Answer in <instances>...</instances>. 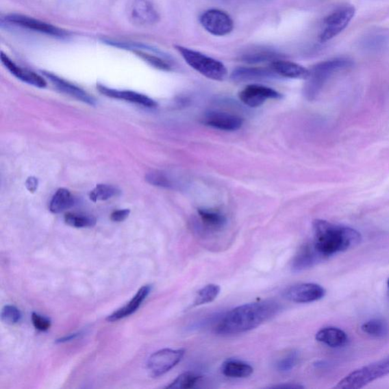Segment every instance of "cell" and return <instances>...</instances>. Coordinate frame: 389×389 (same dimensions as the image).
Masks as SVG:
<instances>
[{"label": "cell", "instance_id": "obj_1", "mask_svg": "<svg viewBox=\"0 0 389 389\" xmlns=\"http://www.w3.org/2000/svg\"><path fill=\"white\" fill-rule=\"evenodd\" d=\"M279 305L273 301H263L239 305L221 318L216 331L220 335L241 334L259 327L277 314Z\"/></svg>", "mask_w": 389, "mask_h": 389}, {"label": "cell", "instance_id": "obj_2", "mask_svg": "<svg viewBox=\"0 0 389 389\" xmlns=\"http://www.w3.org/2000/svg\"><path fill=\"white\" fill-rule=\"evenodd\" d=\"M314 245L325 259L355 247L361 242L360 234L354 229L331 223L327 221L314 222Z\"/></svg>", "mask_w": 389, "mask_h": 389}, {"label": "cell", "instance_id": "obj_3", "mask_svg": "<svg viewBox=\"0 0 389 389\" xmlns=\"http://www.w3.org/2000/svg\"><path fill=\"white\" fill-rule=\"evenodd\" d=\"M352 65L349 60L338 58L319 62L310 71V75L304 88V95L308 100H314L321 92L326 81L333 74Z\"/></svg>", "mask_w": 389, "mask_h": 389}, {"label": "cell", "instance_id": "obj_4", "mask_svg": "<svg viewBox=\"0 0 389 389\" xmlns=\"http://www.w3.org/2000/svg\"><path fill=\"white\" fill-rule=\"evenodd\" d=\"M175 47L186 64L205 77L214 81H223L226 78L227 68L219 60L188 47L180 45Z\"/></svg>", "mask_w": 389, "mask_h": 389}, {"label": "cell", "instance_id": "obj_5", "mask_svg": "<svg viewBox=\"0 0 389 389\" xmlns=\"http://www.w3.org/2000/svg\"><path fill=\"white\" fill-rule=\"evenodd\" d=\"M388 375H389V356L353 371L340 380L334 388H361Z\"/></svg>", "mask_w": 389, "mask_h": 389}, {"label": "cell", "instance_id": "obj_6", "mask_svg": "<svg viewBox=\"0 0 389 389\" xmlns=\"http://www.w3.org/2000/svg\"><path fill=\"white\" fill-rule=\"evenodd\" d=\"M355 12L353 6L346 5L339 7L326 17L324 20V29L318 37L321 42H327L344 30L355 15Z\"/></svg>", "mask_w": 389, "mask_h": 389}, {"label": "cell", "instance_id": "obj_7", "mask_svg": "<svg viewBox=\"0 0 389 389\" xmlns=\"http://www.w3.org/2000/svg\"><path fill=\"white\" fill-rule=\"evenodd\" d=\"M185 351L183 349H162L153 354L149 358L148 370L153 377H159L169 372L183 359Z\"/></svg>", "mask_w": 389, "mask_h": 389}, {"label": "cell", "instance_id": "obj_8", "mask_svg": "<svg viewBox=\"0 0 389 389\" xmlns=\"http://www.w3.org/2000/svg\"><path fill=\"white\" fill-rule=\"evenodd\" d=\"M201 25L214 36H225L234 29V22L230 16L224 11L210 10L200 17Z\"/></svg>", "mask_w": 389, "mask_h": 389}, {"label": "cell", "instance_id": "obj_9", "mask_svg": "<svg viewBox=\"0 0 389 389\" xmlns=\"http://www.w3.org/2000/svg\"><path fill=\"white\" fill-rule=\"evenodd\" d=\"M325 295V290L317 284L305 283L297 284L284 292L288 300L297 303H308L321 300Z\"/></svg>", "mask_w": 389, "mask_h": 389}, {"label": "cell", "instance_id": "obj_10", "mask_svg": "<svg viewBox=\"0 0 389 389\" xmlns=\"http://www.w3.org/2000/svg\"><path fill=\"white\" fill-rule=\"evenodd\" d=\"M282 95L275 90L260 85H249L239 93L240 100L250 108H258L270 99H281Z\"/></svg>", "mask_w": 389, "mask_h": 389}, {"label": "cell", "instance_id": "obj_11", "mask_svg": "<svg viewBox=\"0 0 389 389\" xmlns=\"http://www.w3.org/2000/svg\"><path fill=\"white\" fill-rule=\"evenodd\" d=\"M7 22L15 24L25 29L34 30L49 36L64 37L66 33L59 27L48 24L41 21L18 14H12L5 18Z\"/></svg>", "mask_w": 389, "mask_h": 389}, {"label": "cell", "instance_id": "obj_12", "mask_svg": "<svg viewBox=\"0 0 389 389\" xmlns=\"http://www.w3.org/2000/svg\"><path fill=\"white\" fill-rule=\"evenodd\" d=\"M130 17L134 23L140 25L155 24L159 15L149 0H134L130 7Z\"/></svg>", "mask_w": 389, "mask_h": 389}, {"label": "cell", "instance_id": "obj_13", "mask_svg": "<svg viewBox=\"0 0 389 389\" xmlns=\"http://www.w3.org/2000/svg\"><path fill=\"white\" fill-rule=\"evenodd\" d=\"M203 122L207 126L220 130L236 131L242 127L243 120L238 115L212 111L206 114Z\"/></svg>", "mask_w": 389, "mask_h": 389}, {"label": "cell", "instance_id": "obj_14", "mask_svg": "<svg viewBox=\"0 0 389 389\" xmlns=\"http://www.w3.org/2000/svg\"><path fill=\"white\" fill-rule=\"evenodd\" d=\"M97 90L103 95L111 99L124 100L130 103L138 104L146 108H156L158 103L149 97L133 91H119L102 85H97Z\"/></svg>", "mask_w": 389, "mask_h": 389}, {"label": "cell", "instance_id": "obj_15", "mask_svg": "<svg viewBox=\"0 0 389 389\" xmlns=\"http://www.w3.org/2000/svg\"><path fill=\"white\" fill-rule=\"evenodd\" d=\"M1 60L5 68L19 80L40 88L47 86V81L43 77L36 73L21 68L3 52L1 53Z\"/></svg>", "mask_w": 389, "mask_h": 389}, {"label": "cell", "instance_id": "obj_16", "mask_svg": "<svg viewBox=\"0 0 389 389\" xmlns=\"http://www.w3.org/2000/svg\"><path fill=\"white\" fill-rule=\"evenodd\" d=\"M43 74L47 79L52 81L53 84L57 87L60 92L75 97V99L89 104V105H95L96 101L94 97L85 92L84 90L51 73L44 72Z\"/></svg>", "mask_w": 389, "mask_h": 389}, {"label": "cell", "instance_id": "obj_17", "mask_svg": "<svg viewBox=\"0 0 389 389\" xmlns=\"http://www.w3.org/2000/svg\"><path fill=\"white\" fill-rule=\"evenodd\" d=\"M270 68L277 75L284 78L308 79L310 71L294 62L277 60L271 62Z\"/></svg>", "mask_w": 389, "mask_h": 389}, {"label": "cell", "instance_id": "obj_18", "mask_svg": "<svg viewBox=\"0 0 389 389\" xmlns=\"http://www.w3.org/2000/svg\"><path fill=\"white\" fill-rule=\"evenodd\" d=\"M281 58L282 55L274 49L261 46L247 48L240 55V60L249 64L272 62Z\"/></svg>", "mask_w": 389, "mask_h": 389}, {"label": "cell", "instance_id": "obj_19", "mask_svg": "<svg viewBox=\"0 0 389 389\" xmlns=\"http://www.w3.org/2000/svg\"><path fill=\"white\" fill-rule=\"evenodd\" d=\"M325 260L315 248L314 243H307L303 245L294 257L293 269L296 272L305 270L314 266L318 262Z\"/></svg>", "mask_w": 389, "mask_h": 389}, {"label": "cell", "instance_id": "obj_20", "mask_svg": "<svg viewBox=\"0 0 389 389\" xmlns=\"http://www.w3.org/2000/svg\"><path fill=\"white\" fill-rule=\"evenodd\" d=\"M151 290V286H145L142 287L135 297L123 308L115 311L112 314L107 318V321L114 323L121 321V319L128 317L140 308L142 303L145 299L148 297Z\"/></svg>", "mask_w": 389, "mask_h": 389}, {"label": "cell", "instance_id": "obj_21", "mask_svg": "<svg viewBox=\"0 0 389 389\" xmlns=\"http://www.w3.org/2000/svg\"><path fill=\"white\" fill-rule=\"evenodd\" d=\"M272 68L240 67L234 69L231 77L235 81H261L275 78Z\"/></svg>", "mask_w": 389, "mask_h": 389}, {"label": "cell", "instance_id": "obj_22", "mask_svg": "<svg viewBox=\"0 0 389 389\" xmlns=\"http://www.w3.org/2000/svg\"><path fill=\"white\" fill-rule=\"evenodd\" d=\"M318 342L331 347L344 346L349 340L346 333L338 328L326 327L319 330L316 335Z\"/></svg>", "mask_w": 389, "mask_h": 389}, {"label": "cell", "instance_id": "obj_23", "mask_svg": "<svg viewBox=\"0 0 389 389\" xmlns=\"http://www.w3.org/2000/svg\"><path fill=\"white\" fill-rule=\"evenodd\" d=\"M221 372L230 378H247L253 373V368L241 360H227L222 364Z\"/></svg>", "mask_w": 389, "mask_h": 389}, {"label": "cell", "instance_id": "obj_24", "mask_svg": "<svg viewBox=\"0 0 389 389\" xmlns=\"http://www.w3.org/2000/svg\"><path fill=\"white\" fill-rule=\"evenodd\" d=\"M198 214L201 223L210 230L219 231L226 225V217L219 211L203 208L199 210Z\"/></svg>", "mask_w": 389, "mask_h": 389}, {"label": "cell", "instance_id": "obj_25", "mask_svg": "<svg viewBox=\"0 0 389 389\" xmlns=\"http://www.w3.org/2000/svg\"><path fill=\"white\" fill-rule=\"evenodd\" d=\"M74 205V198L71 191L59 189L53 197L50 203V211L59 214L71 208Z\"/></svg>", "mask_w": 389, "mask_h": 389}, {"label": "cell", "instance_id": "obj_26", "mask_svg": "<svg viewBox=\"0 0 389 389\" xmlns=\"http://www.w3.org/2000/svg\"><path fill=\"white\" fill-rule=\"evenodd\" d=\"M220 292L221 288L217 284H208L198 291L193 303L194 307L212 303L218 297Z\"/></svg>", "mask_w": 389, "mask_h": 389}, {"label": "cell", "instance_id": "obj_27", "mask_svg": "<svg viewBox=\"0 0 389 389\" xmlns=\"http://www.w3.org/2000/svg\"><path fill=\"white\" fill-rule=\"evenodd\" d=\"M66 223L71 227L76 228L92 227L96 225L97 220L92 215L68 213L65 215Z\"/></svg>", "mask_w": 389, "mask_h": 389}, {"label": "cell", "instance_id": "obj_28", "mask_svg": "<svg viewBox=\"0 0 389 389\" xmlns=\"http://www.w3.org/2000/svg\"><path fill=\"white\" fill-rule=\"evenodd\" d=\"M363 331L375 338H384L387 335L388 326L383 319L373 318L363 324Z\"/></svg>", "mask_w": 389, "mask_h": 389}, {"label": "cell", "instance_id": "obj_29", "mask_svg": "<svg viewBox=\"0 0 389 389\" xmlns=\"http://www.w3.org/2000/svg\"><path fill=\"white\" fill-rule=\"evenodd\" d=\"M119 193L120 190L113 186L99 184L90 192L89 197L94 203H97L99 201H106L116 197Z\"/></svg>", "mask_w": 389, "mask_h": 389}, {"label": "cell", "instance_id": "obj_30", "mask_svg": "<svg viewBox=\"0 0 389 389\" xmlns=\"http://www.w3.org/2000/svg\"><path fill=\"white\" fill-rule=\"evenodd\" d=\"M201 377L199 375L192 373L186 372L179 376L175 381H173L168 388L175 389H189L196 386Z\"/></svg>", "mask_w": 389, "mask_h": 389}, {"label": "cell", "instance_id": "obj_31", "mask_svg": "<svg viewBox=\"0 0 389 389\" xmlns=\"http://www.w3.org/2000/svg\"><path fill=\"white\" fill-rule=\"evenodd\" d=\"M299 353L292 351L280 358L276 364L277 370L281 373H288L293 370L298 363Z\"/></svg>", "mask_w": 389, "mask_h": 389}, {"label": "cell", "instance_id": "obj_32", "mask_svg": "<svg viewBox=\"0 0 389 389\" xmlns=\"http://www.w3.org/2000/svg\"><path fill=\"white\" fill-rule=\"evenodd\" d=\"M135 53L138 55V57L147 62L148 64L152 66L161 69V71H171V66L170 65L169 62L166 60L141 51H135Z\"/></svg>", "mask_w": 389, "mask_h": 389}, {"label": "cell", "instance_id": "obj_33", "mask_svg": "<svg viewBox=\"0 0 389 389\" xmlns=\"http://www.w3.org/2000/svg\"><path fill=\"white\" fill-rule=\"evenodd\" d=\"M146 181L155 186L163 187V188H171L172 183L164 173L155 171L149 173L145 176Z\"/></svg>", "mask_w": 389, "mask_h": 389}, {"label": "cell", "instance_id": "obj_34", "mask_svg": "<svg viewBox=\"0 0 389 389\" xmlns=\"http://www.w3.org/2000/svg\"><path fill=\"white\" fill-rule=\"evenodd\" d=\"M22 318V314L18 308L14 305H7L1 312L2 321L6 324L14 325L18 323Z\"/></svg>", "mask_w": 389, "mask_h": 389}, {"label": "cell", "instance_id": "obj_35", "mask_svg": "<svg viewBox=\"0 0 389 389\" xmlns=\"http://www.w3.org/2000/svg\"><path fill=\"white\" fill-rule=\"evenodd\" d=\"M32 321L34 327L39 331H45L51 328V323L50 319L42 316H40L39 314H36V312H33L32 315Z\"/></svg>", "mask_w": 389, "mask_h": 389}, {"label": "cell", "instance_id": "obj_36", "mask_svg": "<svg viewBox=\"0 0 389 389\" xmlns=\"http://www.w3.org/2000/svg\"><path fill=\"white\" fill-rule=\"evenodd\" d=\"M129 210H116L111 214L110 219L114 222H122L129 217Z\"/></svg>", "mask_w": 389, "mask_h": 389}, {"label": "cell", "instance_id": "obj_37", "mask_svg": "<svg viewBox=\"0 0 389 389\" xmlns=\"http://www.w3.org/2000/svg\"><path fill=\"white\" fill-rule=\"evenodd\" d=\"M25 186L27 190L31 192H36L38 187V179L34 177H30L27 179Z\"/></svg>", "mask_w": 389, "mask_h": 389}, {"label": "cell", "instance_id": "obj_38", "mask_svg": "<svg viewBox=\"0 0 389 389\" xmlns=\"http://www.w3.org/2000/svg\"><path fill=\"white\" fill-rule=\"evenodd\" d=\"M81 336V333H73V334L68 335L64 337H62L57 340V343H66L68 342H71V340H73Z\"/></svg>", "mask_w": 389, "mask_h": 389}, {"label": "cell", "instance_id": "obj_39", "mask_svg": "<svg viewBox=\"0 0 389 389\" xmlns=\"http://www.w3.org/2000/svg\"><path fill=\"white\" fill-rule=\"evenodd\" d=\"M387 286H388V292H389V279H388V282H387Z\"/></svg>", "mask_w": 389, "mask_h": 389}]
</instances>
